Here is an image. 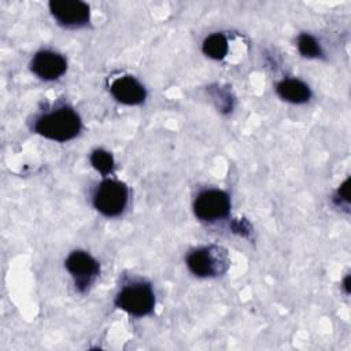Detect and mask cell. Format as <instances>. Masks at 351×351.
Instances as JSON below:
<instances>
[{
    "label": "cell",
    "mask_w": 351,
    "mask_h": 351,
    "mask_svg": "<svg viewBox=\"0 0 351 351\" xmlns=\"http://www.w3.org/2000/svg\"><path fill=\"white\" fill-rule=\"evenodd\" d=\"M298 48L304 58H319L322 55L321 45L317 43V40L313 36L307 33H303L299 36Z\"/></svg>",
    "instance_id": "7c38bea8"
},
{
    "label": "cell",
    "mask_w": 351,
    "mask_h": 351,
    "mask_svg": "<svg viewBox=\"0 0 351 351\" xmlns=\"http://www.w3.org/2000/svg\"><path fill=\"white\" fill-rule=\"evenodd\" d=\"M128 188L117 180H103L93 195L95 208L106 217L119 215L128 203Z\"/></svg>",
    "instance_id": "3957f363"
},
{
    "label": "cell",
    "mask_w": 351,
    "mask_h": 351,
    "mask_svg": "<svg viewBox=\"0 0 351 351\" xmlns=\"http://www.w3.org/2000/svg\"><path fill=\"white\" fill-rule=\"evenodd\" d=\"M186 265L189 270L197 277H208L215 273V263L211 252L207 248H199L192 251L186 256Z\"/></svg>",
    "instance_id": "30bf717a"
},
{
    "label": "cell",
    "mask_w": 351,
    "mask_h": 351,
    "mask_svg": "<svg viewBox=\"0 0 351 351\" xmlns=\"http://www.w3.org/2000/svg\"><path fill=\"white\" fill-rule=\"evenodd\" d=\"M348 184H350V180H346V182L337 191V197L341 199L346 203L350 202V199H348V196H350V193H348Z\"/></svg>",
    "instance_id": "5bb4252c"
},
{
    "label": "cell",
    "mask_w": 351,
    "mask_h": 351,
    "mask_svg": "<svg viewBox=\"0 0 351 351\" xmlns=\"http://www.w3.org/2000/svg\"><path fill=\"white\" fill-rule=\"evenodd\" d=\"M34 130L53 141H69L80 133L81 119L73 108L59 107L41 115L34 123Z\"/></svg>",
    "instance_id": "6da1fadb"
},
{
    "label": "cell",
    "mask_w": 351,
    "mask_h": 351,
    "mask_svg": "<svg viewBox=\"0 0 351 351\" xmlns=\"http://www.w3.org/2000/svg\"><path fill=\"white\" fill-rule=\"evenodd\" d=\"M115 304L130 315L143 317L152 313L155 306V295L149 284L134 282L123 287L118 292Z\"/></svg>",
    "instance_id": "7a4b0ae2"
},
{
    "label": "cell",
    "mask_w": 351,
    "mask_h": 351,
    "mask_svg": "<svg viewBox=\"0 0 351 351\" xmlns=\"http://www.w3.org/2000/svg\"><path fill=\"white\" fill-rule=\"evenodd\" d=\"M276 90L281 99L295 104L306 103L311 96L310 88L296 78H287L280 81L276 86Z\"/></svg>",
    "instance_id": "9c48e42d"
},
{
    "label": "cell",
    "mask_w": 351,
    "mask_h": 351,
    "mask_svg": "<svg viewBox=\"0 0 351 351\" xmlns=\"http://www.w3.org/2000/svg\"><path fill=\"white\" fill-rule=\"evenodd\" d=\"M90 163L92 166L100 171L103 176H107L114 169V159L112 156L104 151V149H95L90 154Z\"/></svg>",
    "instance_id": "4fadbf2b"
},
{
    "label": "cell",
    "mask_w": 351,
    "mask_h": 351,
    "mask_svg": "<svg viewBox=\"0 0 351 351\" xmlns=\"http://www.w3.org/2000/svg\"><path fill=\"white\" fill-rule=\"evenodd\" d=\"M69 273L73 276L75 287L84 292L99 274V263L93 256L84 251L71 252L64 263Z\"/></svg>",
    "instance_id": "8992f818"
},
{
    "label": "cell",
    "mask_w": 351,
    "mask_h": 351,
    "mask_svg": "<svg viewBox=\"0 0 351 351\" xmlns=\"http://www.w3.org/2000/svg\"><path fill=\"white\" fill-rule=\"evenodd\" d=\"M202 49L211 59H215V60L223 59L226 56V53H228V49H229L228 40L221 33L210 34L208 37L204 38Z\"/></svg>",
    "instance_id": "8fae6325"
},
{
    "label": "cell",
    "mask_w": 351,
    "mask_h": 351,
    "mask_svg": "<svg viewBox=\"0 0 351 351\" xmlns=\"http://www.w3.org/2000/svg\"><path fill=\"white\" fill-rule=\"evenodd\" d=\"M230 210V200L226 192L219 189H207L197 195L193 203L195 215L206 222L225 218Z\"/></svg>",
    "instance_id": "277c9868"
},
{
    "label": "cell",
    "mask_w": 351,
    "mask_h": 351,
    "mask_svg": "<svg viewBox=\"0 0 351 351\" xmlns=\"http://www.w3.org/2000/svg\"><path fill=\"white\" fill-rule=\"evenodd\" d=\"M348 281H350V276H347L346 277V280H344V288H346V292L348 293L350 292V287H348Z\"/></svg>",
    "instance_id": "9a60e30c"
},
{
    "label": "cell",
    "mask_w": 351,
    "mask_h": 351,
    "mask_svg": "<svg viewBox=\"0 0 351 351\" xmlns=\"http://www.w3.org/2000/svg\"><path fill=\"white\" fill-rule=\"evenodd\" d=\"M49 11L59 25L66 27H82L89 22V5L80 0H52Z\"/></svg>",
    "instance_id": "5b68a950"
},
{
    "label": "cell",
    "mask_w": 351,
    "mask_h": 351,
    "mask_svg": "<svg viewBox=\"0 0 351 351\" xmlns=\"http://www.w3.org/2000/svg\"><path fill=\"white\" fill-rule=\"evenodd\" d=\"M32 71L41 80L51 81L59 78L67 69L66 59L53 51H40L30 62Z\"/></svg>",
    "instance_id": "52a82bcc"
},
{
    "label": "cell",
    "mask_w": 351,
    "mask_h": 351,
    "mask_svg": "<svg viewBox=\"0 0 351 351\" xmlns=\"http://www.w3.org/2000/svg\"><path fill=\"white\" fill-rule=\"evenodd\" d=\"M110 92L114 96V99L128 106H136L143 103L147 95L144 86L130 75L114 80L110 86Z\"/></svg>",
    "instance_id": "ba28073f"
}]
</instances>
